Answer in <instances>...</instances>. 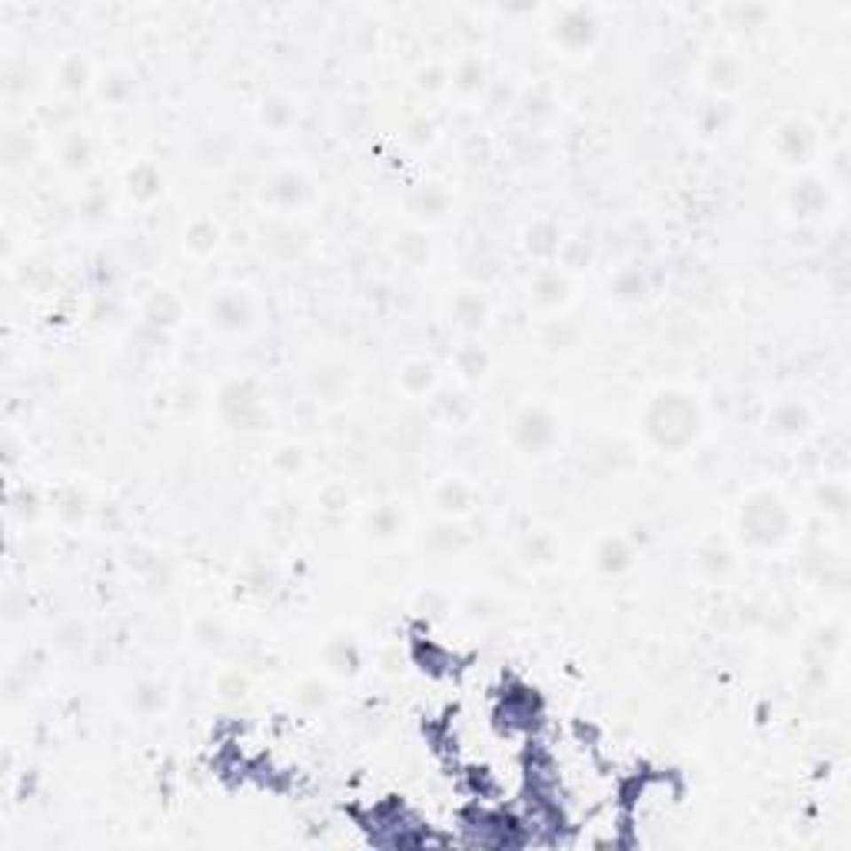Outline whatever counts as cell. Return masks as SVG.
I'll use <instances>...</instances> for the list:
<instances>
[{
  "mask_svg": "<svg viewBox=\"0 0 851 851\" xmlns=\"http://www.w3.org/2000/svg\"><path fill=\"white\" fill-rule=\"evenodd\" d=\"M698 429H702V413L692 396H685L682 390L658 393L645 409V432L666 453H682L698 436Z\"/></svg>",
  "mask_w": 851,
  "mask_h": 851,
  "instance_id": "obj_1",
  "label": "cell"
},
{
  "mask_svg": "<svg viewBox=\"0 0 851 851\" xmlns=\"http://www.w3.org/2000/svg\"><path fill=\"white\" fill-rule=\"evenodd\" d=\"M788 509L782 506V499L761 489V492H752V496L742 502V512H738V529L742 536L759 546V549H768V546H778L782 539L788 536Z\"/></svg>",
  "mask_w": 851,
  "mask_h": 851,
  "instance_id": "obj_2",
  "label": "cell"
},
{
  "mask_svg": "<svg viewBox=\"0 0 851 851\" xmlns=\"http://www.w3.org/2000/svg\"><path fill=\"white\" fill-rule=\"evenodd\" d=\"M220 413H223V420L240 432H260L263 426L270 422V416H266V409H263V403H260V382L249 380V376L223 386Z\"/></svg>",
  "mask_w": 851,
  "mask_h": 851,
  "instance_id": "obj_3",
  "label": "cell"
},
{
  "mask_svg": "<svg viewBox=\"0 0 851 851\" xmlns=\"http://www.w3.org/2000/svg\"><path fill=\"white\" fill-rule=\"evenodd\" d=\"M556 436H559L556 416L542 406H525L523 413L516 416V422H512V443H516V449L525 453V456H542V453H549L552 443H556Z\"/></svg>",
  "mask_w": 851,
  "mask_h": 851,
  "instance_id": "obj_4",
  "label": "cell"
},
{
  "mask_svg": "<svg viewBox=\"0 0 851 851\" xmlns=\"http://www.w3.org/2000/svg\"><path fill=\"white\" fill-rule=\"evenodd\" d=\"M599 34V24H595V13L586 11V7H569V11L559 13L556 20V40L569 47V51H582L589 47L592 40Z\"/></svg>",
  "mask_w": 851,
  "mask_h": 851,
  "instance_id": "obj_5",
  "label": "cell"
},
{
  "mask_svg": "<svg viewBox=\"0 0 851 851\" xmlns=\"http://www.w3.org/2000/svg\"><path fill=\"white\" fill-rule=\"evenodd\" d=\"M249 319H253V306L240 289H223L210 303V323L223 333H240L249 327Z\"/></svg>",
  "mask_w": 851,
  "mask_h": 851,
  "instance_id": "obj_6",
  "label": "cell"
},
{
  "mask_svg": "<svg viewBox=\"0 0 851 851\" xmlns=\"http://www.w3.org/2000/svg\"><path fill=\"white\" fill-rule=\"evenodd\" d=\"M815 150V130L805 120H785L778 127V154L788 163H805Z\"/></svg>",
  "mask_w": 851,
  "mask_h": 851,
  "instance_id": "obj_7",
  "label": "cell"
},
{
  "mask_svg": "<svg viewBox=\"0 0 851 851\" xmlns=\"http://www.w3.org/2000/svg\"><path fill=\"white\" fill-rule=\"evenodd\" d=\"M323 658H327L329 672H336L343 679H353L356 672L363 668V649L353 635H333L323 649Z\"/></svg>",
  "mask_w": 851,
  "mask_h": 851,
  "instance_id": "obj_8",
  "label": "cell"
},
{
  "mask_svg": "<svg viewBox=\"0 0 851 851\" xmlns=\"http://www.w3.org/2000/svg\"><path fill=\"white\" fill-rule=\"evenodd\" d=\"M180 316H184V303L177 300V293H170V289H157V293H150V300L144 303V327L150 329L167 333V329H173L180 323Z\"/></svg>",
  "mask_w": 851,
  "mask_h": 851,
  "instance_id": "obj_9",
  "label": "cell"
},
{
  "mask_svg": "<svg viewBox=\"0 0 851 851\" xmlns=\"http://www.w3.org/2000/svg\"><path fill=\"white\" fill-rule=\"evenodd\" d=\"M472 485L466 483V479H443L439 483V489H436V496H432V502H436V509H439V516H445V519H459V516H466V512L472 509Z\"/></svg>",
  "mask_w": 851,
  "mask_h": 851,
  "instance_id": "obj_10",
  "label": "cell"
},
{
  "mask_svg": "<svg viewBox=\"0 0 851 851\" xmlns=\"http://www.w3.org/2000/svg\"><path fill=\"white\" fill-rule=\"evenodd\" d=\"M632 565V542L626 536H605L595 546V569L603 576H622Z\"/></svg>",
  "mask_w": 851,
  "mask_h": 851,
  "instance_id": "obj_11",
  "label": "cell"
},
{
  "mask_svg": "<svg viewBox=\"0 0 851 851\" xmlns=\"http://www.w3.org/2000/svg\"><path fill=\"white\" fill-rule=\"evenodd\" d=\"M453 323H456L459 329H466V333H476V329L485 327V316H489V306H485V300L476 293V289H459L456 300H453Z\"/></svg>",
  "mask_w": 851,
  "mask_h": 851,
  "instance_id": "obj_12",
  "label": "cell"
},
{
  "mask_svg": "<svg viewBox=\"0 0 851 851\" xmlns=\"http://www.w3.org/2000/svg\"><path fill=\"white\" fill-rule=\"evenodd\" d=\"M569 300V276L559 273V270H542V273L532 280V303L542 306V310H556Z\"/></svg>",
  "mask_w": 851,
  "mask_h": 851,
  "instance_id": "obj_13",
  "label": "cell"
},
{
  "mask_svg": "<svg viewBox=\"0 0 851 851\" xmlns=\"http://www.w3.org/2000/svg\"><path fill=\"white\" fill-rule=\"evenodd\" d=\"M502 715L516 729H532L539 721V698L529 689H516V692L502 695Z\"/></svg>",
  "mask_w": 851,
  "mask_h": 851,
  "instance_id": "obj_14",
  "label": "cell"
},
{
  "mask_svg": "<svg viewBox=\"0 0 851 851\" xmlns=\"http://www.w3.org/2000/svg\"><path fill=\"white\" fill-rule=\"evenodd\" d=\"M445 210H449V193L439 184L416 186L413 197H409V213L420 217V220H439Z\"/></svg>",
  "mask_w": 851,
  "mask_h": 851,
  "instance_id": "obj_15",
  "label": "cell"
},
{
  "mask_svg": "<svg viewBox=\"0 0 851 851\" xmlns=\"http://www.w3.org/2000/svg\"><path fill=\"white\" fill-rule=\"evenodd\" d=\"M399 386L409 396H429L436 390V366L429 359H406L399 366Z\"/></svg>",
  "mask_w": 851,
  "mask_h": 851,
  "instance_id": "obj_16",
  "label": "cell"
},
{
  "mask_svg": "<svg viewBox=\"0 0 851 851\" xmlns=\"http://www.w3.org/2000/svg\"><path fill=\"white\" fill-rule=\"evenodd\" d=\"M559 247H563V236H559V226L552 220H539L525 230V249L539 260L559 256Z\"/></svg>",
  "mask_w": 851,
  "mask_h": 851,
  "instance_id": "obj_17",
  "label": "cell"
},
{
  "mask_svg": "<svg viewBox=\"0 0 851 851\" xmlns=\"http://www.w3.org/2000/svg\"><path fill=\"white\" fill-rule=\"evenodd\" d=\"M266 197H270V203H276V207L289 210V207L303 203V197H306V180H303L300 173H293V170L276 173L273 180H270V186H266Z\"/></svg>",
  "mask_w": 851,
  "mask_h": 851,
  "instance_id": "obj_18",
  "label": "cell"
},
{
  "mask_svg": "<svg viewBox=\"0 0 851 851\" xmlns=\"http://www.w3.org/2000/svg\"><path fill=\"white\" fill-rule=\"evenodd\" d=\"M808 409L801 406V403H778V406L768 413V426H772V432H778V436H801V432L808 429Z\"/></svg>",
  "mask_w": 851,
  "mask_h": 851,
  "instance_id": "obj_19",
  "label": "cell"
},
{
  "mask_svg": "<svg viewBox=\"0 0 851 851\" xmlns=\"http://www.w3.org/2000/svg\"><path fill=\"white\" fill-rule=\"evenodd\" d=\"M160 186H163V177L154 163H137L130 173H127V193L140 203H150V200L160 197Z\"/></svg>",
  "mask_w": 851,
  "mask_h": 851,
  "instance_id": "obj_20",
  "label": "cell"
},
{
  "mask_svg": "<svg viewBox=\"0 0 851 851\" xmlns=\"http://www.w3.org/2000/svg\"><path fill=\"white\" fill-rule=\"evenodd\" d=\"M453 363H456V373L466 382H479L489 373V353L479 343H462L456 356H453Z\"/></svg>",
  "mask_w": 851,
  "mask_h": 851,
  "instance_id": "obj_21",
  "label": "cell"
},
{
  "mask_svg": "<svg viewBox=\"0 0 851 851\" xmlns=\"http://www.w3.org/2000/svg\"><path fill=\"white\" fill-rule=\"evenodd\" d=\"M825 186L818 184V180H801V184H795V190H792V210L799 213L801 220H808V217H818V213L825 210Z\"/></svg>",
  "mask_w": 851,
  "mask_h": 851,
  "instance_id": "obj_22",
  "label": "cell"
},
{
  "mask_svg": "<svg viewBox=\"0 0 851 851\" xmlns=\"http://www.w3.org/2000/svg\"><path fill=\"white\" fill-rule=\"evenodd\" d=\"M53 512H57V519L67 525L83 523V516H87V492H80L77 485H64V489L53 496Z\"/></svg>",
  "mask_w": 851,
  "mask_h": 851,
  "instance_id": "obj_23",
  "label": "cell"
},
{
  "mask_svg": "<svg viewBox=\"0 0 851 851\" xmlns=\"http://www.w3.org/2000/svg\"><path fill=\"white\" fill-rule=\"evenodd\" d=\"M612 293H616V300H622V303L642 300V296L649 293V273H645L642 266H626V270H619L616 280H612Z\"/></svg>",
  "mask_w": 851,
  "mask_h": 851,
  "instance_id": "obj_24",
  "label": "cell"
},
{
  "mask_svg": "<svg viewBox=\"0 0 851 851\" xmlns=\"http://www.w3.org/2000/svg\"><path fill=\"white\" fill-rule=\"evenodd\" d=\"M57 80H60L64 91L80 93L91 83V64H87L80 53H67L64 60H60V67H57Z\"/></svg>",
  "mask_w": 851,
  "mask_h": 851,
  "instance_id": "obj_25",
  "label": "cell"
},
{
  "mask_svg": "<svg viewBox=\"0 0 851 851\" xmlns=\"http://www.w3.org/2000/svg\"><path fill=\"white\" fill-rule=\"evenodd\" d=\"M167 685L157 679H144L137 689H133V705H137V712H144V715H157L160 708H167Z\"/></svg>",
  "mask_w": 851,
  "mask_h": 851,
  "instance_id": "obj_26",
  "label": "cell"
},
{
  "mask_svg": "<svg viewBox=\"0 0 851 851\" xmlns=\"http://www.w3.org/2000/svg\"><path fill=\"white\" fill-rule=\"evenodd\" d=\"M260 120L263 127H270V130H287V127H293V120H296V106L289 104L287 97H270V100H263L260 106Z\"/></svg>",
  "mask_w": 851,
  "mask_h": 851,
  "instance_id": "obj_27",
  "label": "cell"
},
{
  "mask_svg": "<svg viewBox=\"0 0 851 851\" xmlns=\"http://www.w3.org/2000/svg\"><path fill=\"white\" fill-rule=\"evenodd\" d=\"M366 529L373 539H393L403 529V512L396 506H376L366 516Z\"/></svg>",
  "mask_w": 851,
  "mask_h": 851,
  "instance_id": "obj_28",
  "label": "cell"
},
{
  "mask_svg": "<svg viewBox=\"0 0 851 851\" xmlns=\"http://www.w3.org/2000/svg\"><path fill=\"white\" fill-rule=\"evenodd\" d=\"M217 243H220V230H217V223L213 220H193L190 226H186V247L193 249L197 256L213 253Z\"/></svg>",
  "mask_w": 851,
  "mask_h": 851,
  "instance_id": "obj_29",
  "label": "cell"
},
{
  "mask_svg": "<svg viewBox=\"0 0 851 851\" xmlns=\"http://www.w3.org/2000/svg\"><path fill=\"white\" fill-rule=\"evenodd\" d=\"M64 167L67 170H87L93 160V144L87 133H74V137H67L64 144Z\"/></svg>",
  "mask_w": 851,
  "mask_h": 851,
  "instance_id": "obj_30",
  "label": "cell"
},
{
  "mask_svg": "<svg viewBox=\"0 0 851 851\" xmlns=\"http://www.w3.org/2000/svg\"><path fill=\"white\" fill-rule=\"evenodd\" d=\"M413 658L420 662V668H426V672H432V675H443L445 668H449V652L445 649H439L436 642H416L413 645Z\"/></svg>",
  "mask_w": 851,
  "mask_h": 851,
  "instance_id": "obj_31",
  "label": "cell"
},
{
  "mask_svg": "<svg viewBox=\"0 0 851 851\" xmlns=\"http://www.w3.org/2000/svg\"><path fill=\"white\" fill-rule=\"evenodd\" d=\"M436 413L443 416V420H453V422H466L469 420V399L462 393H453V390H443V393H436Z\"/></svg>",
  "mask_w": 851,
  "mask_h": 851,
  "instance_id": "obj_32",
  "label": "cell"
},
{
  "mask_svg": "<svg viewBox=\"0 0 851 851\" xmlns=\"http://www.w3.org/2000/svg\"><path fill=\"white\" fill-rule=\"evenodd\" d=\"M729 565H732V552L719 546V542H708V546L698 549V569L705 576H721V572H729Z\"/></svg>",
  "mask_w": 851,
  "mask_h": 851,
  "instance_id": "obj_33",
  "label": "cell"
},
{
  "mask_svg": "<svg viewBox=\"0 0 851 851\" xmlns=\"http://www.w3.org/2000/svg\"><path fill=\"white\" fill-rule=\"evenodd\" d=\"M708 83H712L715 91H732L735 83H738V64H735L732 57H715V60L708 64Z\"/></svg>",
  "mask_w": 851,
  "mask_h": 851,
  "instance_id": "obj_34",
  "label": "cell"
},
{
  "mask_svg": "<svg viewBox=\"0 0 851 851\" xmlns=\"http://www.w3.org/2000/svg\"><path fill=\"white\" fill-rule=\"evenodd\" d=\"M559 260H563L565 270L579 273V270H586L592 263V247L586 240H565L563 247H559Z\"/></svg>",
  "mask_w": 851,
  "mask_h": 851,
  "instance_id": "obj_35",
  "label": "cell"
},
{
  "mask_svg": "<svg viewBox=\"0 0 851 851\" xmlns=\"http://www.w3.org/2000/svg\"><path fill=\"white\" fill-rule=\"evenodd\" d=\"M483 83H485V64L479 60V57H466V60L456 67V87L459 91L472 93V91H479Z\"/></svg>",
  "mask_w": 851,
  "mask_h": 851,
  "instance_id": "obj_36",
  "label": "cell"
},
{
  "mask_svg": "<svg viewBox=\"0 0 851 851\" xmlns=\"http://www.w3.org/2000/svg\"><path fill=\"white\" fill-rule=\"evenodd\" d=\"M133 91V80L127 77V74H110V77L100 80V97H104L106 104H123L127 97H130Z\"/></svg>",
  "mask_w": 851,
  "mask_h": 851,
  "instance_id": "obj_37",
  "label": "cell"
},
{
  "mask_svg": "<svg viewBox=\"0 0 851 851\" xmlns=\"http://www.w3.org/2000/svg\"><path fill=\"white\" fill-rule=\"evenodd\" d=\"M106 210H110V200H106V193L100 190V184H93L91 190L83 193V200H80V217L97 223Z\"/></svg>",
  "mask_w": 851,
  "mask_h": 851,
  "instance_id": "obj_38",
  "label": "cell"
},
{
  "mask_svg": "<svg viewBox=\"0 0 851 851\" xmlns=\"http://www.w3.org/2000/svg\"><path fill=\"white\" fill-rule=\"evenodd\" d=\"M459 542H462V529H459L453 519H445L443 525H436V529L429 532V546L436 552H453Z\"/></svg>",
  "mask_w": 851,
  "mask_h": 851,
  "instance_id": "obj_39",
  "label": "cell"
},
{
  "mask_svg": "<svg viewBox=\"0 0 851 851\" xmlns=\"http://www.w3.org/2000/svg\"><path fill=\"white\" fill-rule=\"evenodd\" d=\"M396 253H399V256H403L406 263H413V266H416V263L429 260V243H426L420 233H406L403 240H399V243H396Z\"/></svg>",
  "mask_w": 851,
  "mask_h": 851,
  "instance_id": "obj_40",
  "label": "cell"
},
{
  "mask_svg": "<svg viewBox=\"0 0 851 851\" xmlns=\"http://www.w3.org/2000/svg\"><path fill=\"white\" fill-rule=\"evenodd\" d=\"M729 117H732V106L725 104V100L708 104L705 110H702V133H708V137L721 133L725 130V123H729Z\"/></svg>",
  "mask_w": 851,
  "mask_h": 851,
  "instance_id": "obj_41",
  "label": "cell"
},
{
  "mask_svg": "<svg viewBox=\"0 0 851 851\" xmlns=\"http://www.w3.org/2000/svg\"><path fill=\"white\" fill-rule=\"evenodd\" d=\"M296 702H300L303 708H323L329 702V689L319 679L303 682L300 692H296Z\"/></svg>",
  "mask_w": 851,
  "mask_h": 851,
  "instance_id": "obj_42",
  "label": "cell"
},
{
  "mask_svg": "<svg viewBox=\"0 0 851 851\" xmlns=\"http://www.w3.org/2000/svg\"><path fill=\"white\" fill-rule=\"evenodd\" d=\"M552 106V93L549 87H532V91L523 97V110L529 117H546Z\"/></svg>",
  "mask_w": 851,
  "mask_h": 851,
  "instance_id": "obj_43",
  "label": "cell"
},
{
  "mask_svg": "<svg viewBox=\"0 0 851 851\" xmlns=\"http://www.w3.org/2000/svg\"><path fill=\"white\" fill-rule=\"evenodd\" d=\"M11 509L20 516V519H34L40 512V499H37V492L34 489H17L11 496Z\"/></svg>",
  "mask_w": 851,
  "mask_h": 851,
  "instance_id": "obj_44",
  "label": "cell"
},
{
  "mask_svg": "<svg viewBox=\"0 0 851 851\" xmlns=\"http://www.w3.org/2000/svg\"><path fill=\"white\" fill-rule=\"evenodd\" d=\"M432 137H436V123L432 120H426V117H416L413 123L406 127V140L413 146H426V144H432Z\"/></svg>",
  "mask_w": 851,
  "mask_h": 851,
  "instance_id": "obj_45",
  "label": "cell"
},
{
  "mask_svg": "<svg viewBox=\"0 0 851 851\" xmlns=\"http://www.w3.org/2000/svg\"><path fill=\"white\" fill-rule=\"evenodd\" d=\"M822 502H825L828 512H845V506H848V492H845V485L825 483V485H822Z\"/></svg>",
  "mask_w": 851,
  "mask_h": 851,
  "instance_id": "obj_46",
  "label": "cell"
},
{
  "mask_svg": "<svg viewBox=\"0 0 851 851\" xmlns=\"http://www.w3.org/2000/svg\"><path fill=\"white\" fill-rule=\"evenodd\" d=\"M276 469L283 472H300L303 469V449L300 445H283L280 453H276Z\"/></svg>",
  "mask_w": 851,
  "mask_h": 851,
  "instance_id": "obj_47",
  "label": "cell"
},
{
  "mask_svg": "<svg viewBox=\"0 0 851 851\" xmlns=\"http://www.w3.org/2000/svg\"><path fill=\"white\" fill-rule=\"evenodd\" d=\"M525 556L529 563H549L552 559V539L549 536H532L525 542Z\"/></svg>",
  "mask_w": 851,
  "mask_h": 851,
  "instance_id": "obj_48",
  "label": "cell"
},
{
  "mask_svg": "<svg viewBox=\"0 0 851 851\" xmlns=\"http://www.w3.org/2000/svg\"><path fill=\"white\" fill-rule=\"evenodd\" d=\"M217 692H220L223 698H243V692H247V679H243L240 672H230V675H223V679L217 682Z\"/></svg>",
  "mask_w": 851,
  "mask_h": 851,
  "instance_id": "obj_49",
  "label": "cell"
},
{
  "mask_svg": "<svg viewBox=\"0 0 851 851\" xmlns=\"http://www.w3.org/2000/svg\"><path fill=\"white\" fill-rule=\"evenodd\" d=\"M346 502H350V496H346L343 485H329L327 492H323V509H329V512H343L346 509Z\"/></svg>",
  "mask_w": 851,
  "mask_h": 851,
  "instance_id": "obj_50",
  "label": "cell"
},
{
  "mask_svg": "<svg viewBox=\"0 0 851 851\" xmlns=\"http://www.w3.org/2000/svg\"><path fill=\"white\" fill-rule=\"evenodd\" d=\"M420 609L422 616H443L445 609H449V603H445V595H439V592H426L420 599Z\"/></svg>",
  "mask_w": 851,
  "mask_h": 851,
  "instance_id": "obj_51",
  "label": "cell"
},
{
  "mask_svg": "<svg viewBox=\"0 0 851 851\" xmlns=\"http://www.w3.org/2000/svg\"><path fill=\"white\" fill-rule=\"evenodd\" d=\"M443 83H445L443 67H426V70H420V87H422V91H439Z\"/></svg>",
  "mask_w": 851,
  "mask_h": 851,
  "instance_id": "obj_52",
  "label": "cell"
},
{
  "mask_svg": "<svg viewBox=\"0 0 851 851\" xmlns=\"http://www.w3.org/2000/svg\"><path fill=\"white\" fill-rule=\"evenodd\" d=\"M546 346H549V350H569V346H572V329L552 327L549 336H546Z\"/></svg>",
  "mask_w": 851,
  "mask_h": 851,
  "instance_id": "obj_53",
  "label": "cell"
},
{
  "mask_svg": "<svg viewBox=\"0 0 851 851\" xmlns=\"http://www.w3.org/2000/svg\"><path fill=\"white\" fill-rule=\"evenodd\" d=\"M336 373H340V369H323V376H316L313 386L319 390V393L333 396V390H336V386L343 382V376H336Z\"/></svg>",
  "mask_w": 851,
  "mask_h": 851,
  "instance_id": "obj_54",
  "label": "cell"
},
{
  "mask_svg": "<svg viewBox=\"0 0 851 851\" xmlns=\"http://www.w3.org/2000/svg\"><path fill=\"white\" fill-rule=\"evenodd\" d=\"M197 635H200L203 642H207V645H217V642L223 639V629L217 626V622H203V626L197 629Z\"/></svg>",
  "mask_w": 851,
  "mask_h": 851,
  "instance_id": "obj_55",
  "label": "cell"
},
{
  "mask_svg": "<svg viewBox=\"0 0 851 851\" xmlns=\"http://www.w3.org/2000/svg\"><path fill=\"white\" fill-rule=\"evenodd\" d=\"M60 645H67V649H77V645H83V629L80 626H70V629L60 632Z\"/></svg>",
  "mask_w": 851,
  "mask_h": 851,
  "instance_id": "obj_56",
  "label": "cell"
}]
</instances>
